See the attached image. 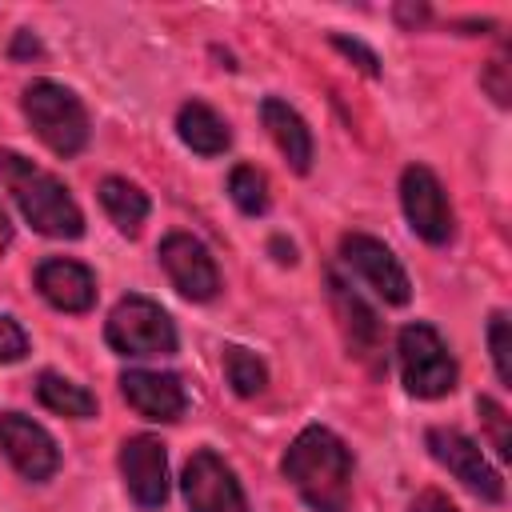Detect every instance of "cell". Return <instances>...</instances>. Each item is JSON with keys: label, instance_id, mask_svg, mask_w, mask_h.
Returning a JSON list of instances; mask_svg holds the SVG:
<instances>
[{"label": "cell", "instance_id": "obj_20", "mask_svg": "<svg viewBox=\"0 0 512 512\" xmlns=\"http://www.w3.org/2000/svg\"><path fill=\"white\" fill-rule=\"evenodd\" d=\"M224 376H228V384H232L236 396H256V392H264V384H268L264 364H260L248 348H240V344H228V348H224Z\"/></svg>", "mask_w": 512, "mask_h": 512}, {"label": "cell", "instance_id": "obj_14", "mask_svg": "<svg viewBox=\"0 0 512 512\" xmlns=\"http://www.w3.org/2000/svg\"><path fill=\"white\" fill-rule=\"evenodd\" d=\"M328 296H332V308H336L340 328H344V336H348V348H352L364 364L380 368V320H376V312H372L340 276H332V272H328Z\"/></svg>", "mask_w": 512, "mask_h": 512}, {"label": "cell", "instance_id": "obj_13", "mask_svg": "<svg viewBox=\"0 0 512 512\" xmlns=\"http://www.w3.org/2000/svg\"><path fill=\"white\" fill-rule=\"evenodd\" d=\"M120 392L124 400L144 416V420H180L184 416V384L172 376V372H144V368H132L120 376Z\"/></svg>", "mask_w": 512, "mask_h": 512}, {"label": "cell", "instance_id": "obj_12", "mask_svg": "<svg viewBox=\"0 0 512 512\" xmlns=\"http://www.w3.org/2000/svg\"><path fill=\"white\" fill-rule=\"evenodd\" d=\"M120 472L140 508H160L168 500V452L156 436H132L120 448Z\"/></svg>", "mask_w": 512, "mask_h": 512}, {"label": "cell", "instance_id": "obj_10", "mask_svg": "<svg viewBox=\"0 0 512 512\" xmlns=\"http://www.w3.org/2000/svg\"><path fill=\"white\" fill-rule=\"evenodd\" d=\"M0 452L12 460V468L24 480H48L60 468V448L56 440L28 416L4 412L0 416Z\"/></svg>", "mask_w": 512, "mask_h": 512}, {"label": "cell", "instance_id": "obj_1", "mask_svg": "<svg viewBox=\"0 0 512 512\" xmlns=\"http://www.w3.org/2000/svg\"><path fill=\"white\" fill-rule=\"evenodd\" d=\"M284 476L304 496L312 512H348L352 496V456L344 440L320 424L304 428L284 452Z\"/></svg>", "mask_w": 512, "mask_h": 512}, {"label": "cell", "instance_id": "obj_5", "mask_svg": "<svg viewBox=\"0 0 512 512\" xmlns=\"http://www.w3.org/2000/svg\"><path fill=\"white\" fill-rule=\"evenodd\" d=\"M104 340L120 356H172L176 352V328L168 312L148 296H124L104 324Z\"/></svg>", "mask_w": 512, "mask_h": 512}, {"label": "cell", "instance_id": "obj_23", "mask_svg": "<svg viewBox=\"0 0 512 512\" xmlns=\"http://www.w3.org/2000/svg\"><path fill=\"white\" fill-rule=\"evenodd\" d=\"M488 344H492V364L500 384H512V332H508V316H492L488 324Z\"/></svg>", "mask_w": 512, "mask_h": 512}, {"label": "cell", "instance_id": "obj_28", "mask_svg": "<svg viewBox=\"0 0 512 512\" xmlns=\"http://www.w3.org/2000/svg\"><path fill=\"white\" fill-rule=\"evenodd\" d=\"M28 52H40V44H36V36H32V32H20V36H16V44H12V56H28Z\"/></svg>", "mask_w": 512, "mask_h": 512}, {"label": "cell", "instance_id": "obj_8", "mask_svg": "<svg viewBox=\"0 0 512 512\" xmlns=\"http://www.w3.org/2000/svg\"><path fill=\"white\" fill-rule=\"evenodd\" d=\"M340 256L384 304H408L412 284H408V272L400 268V260L392 256L388 244H380L376 236H364V232H348L340 240Z\"/></svg>", "mask_w": 512, "mask_h": 512}, {"label": "cell", "instance_id": "obj_19", "mask_svg": "<svg viewBox=\"0 0 512 512\" xmlns=\"http://www.w3.org/2000/svg\"><path fill=\"white\" fill-rule=\"evenodd\" d=\"M36 396H40L44 408H52V412H60V416H76V420L96 416V396H92L88 388L64 380V376H56V372H40Z\"/></svg>", "mask_w": 512, "mask_h": 512}, {"label": "cell", "instance_id": "obj_11", "mask_svg": "<svg viewBox=\"0 0 512 512\" xmlns=\"http://www.w3.org/2000/svg\"><path fill=\"white\" fill-rule=\"evenodd\" d=\"M160 264L172 276V284L188 296V300H212L220 292V272L216 260L208 256V248L188 236V232H172L160 240Z\"/></svg>", "mask_w": 512, "mask_h": 512}, {"label": "cell", "instance_id": "obj_26", "mask_svg": "<svg viewBox=\"0 0 512 512\" xmlns=\"http://www.w3.org/2000/svg\"><path fill=\"white\" fill-rule=\"evenodd\" d=\"M332 44L344 52V56H352V60H360V68L368 72V76H380V60L364 48V44H356V40H348V36H332Z\"/></svg>", "mask_w": 512, "mask_h": 512}, {"label": "cell", "instance_id": "obj_2", "mask_svg": "<svg viewBox=\"0 0 512 512\" xmlns=\"http://www.w3.org/2000/svg\"><path fill=\"white\" fill-rule=\"evenodd\" d=\"M0 176L12 192V200L20 204L24 220L56 240H76L84 232V216L72 200V192L44 168H36L32 160H24L20 152H0Z\"/></svg>", "mask_w": 512, "mask_h": 512}, {"label": "cell", "instance_id": "obj_22", "mask_svg": "<svg viewBox=\"0 0 512 512\" xmlns=\"http://www.w3.org/2000/svg\"><path fill=\"white\" fill-rule=\"evenodd\" d=\"M476 412H480V420H484V428H488V436H492V448H496V456H500V460H508V456H512L508 412H504L496 400H488V396H480V400H476Z\"/></svg>", "mask_w": 512, "mask_h": 512}, {"label": "cell", "instance_id": "obj_4", "mask_svg": "<svg viewBox=\"0 0 512 512\" xmlns=\"http://www.w3.org/2000/svg\"><path fill=\"white\" fill-rule=\"evenodd\" d=\"M396 352H400L404 388L412 396L436 400V396H448L456 388V360H452L448 344L440 340V332L432 324H408V328H400Z\"/></svg>", "mask_w": 512, "mask_h": 512}, {"label": "cell", "instance_id": "obj_16", "mask_svg": "<svg viewBox=\"0 0 512 512\" xmlns=\"http://www.w3.org/2000/svg\"><path fill=\"white\" fill-rule=\"evenodd\" d=\"M260 116H264L268 136H272L276 148L284 152V160H288L296 172H308V168H312V132H308V124L300 120V112L288 108L284 100L268 96V100L260 104Z\"/></svg>", "mask_w": 512, "mask_h": 512}, {"label": "cell", "instance_id": "obj_6", "mask_svg": "<svg viewBox=\"0 0 512 512\" xmlns=\"http://www.w3.org/2000/svg\"><path fill=\"white\" fill-rule=\"evenodd\" d=\"M424 444H428L432 460L444 464L468 492H476V496L488 500V504H500V500H504V480H500V472L484 460L480 444L468 440L460 428H428Z\"/></svg>", "mask_w": 512, "mask_h": 512}, {"label": "cell", "instance_id": "obj_29", "mask_svg": "<svg viewBox=\"0 0 512 512\" xmlns=\"http://www.w3.org/2000/svg\"><path fill=\"white\" fill-rule=\"evenodd\" d=\"M12 240V224H8V216H4V208H0V248Z\"/></svg>", "mask_w": 512, "mask_h": 512}, {"label": "cell", "instance_id": "obj_17", "mask_svg": "<svg viewBox=\"0 0 512 512\" xmlns=\"http://www.w3.org/2000/svg\"><path fill=\"white\" fill-rule=\"evenodd\" d=\"M176 132L180 140L200 152V156H220L228 144H232V132L224 124V116H216L204 100H188L180 112H176Z\"/></svg>", "mask_w": 512, "mask_h": 512}, {"label": "cell", "instance_id": "obj_24", "mask_svg": "<svg viewBox=\"0 0 512 512\" xmlns=\"http://www.w3.org/2000/svg\"><path fill=\"white\" fill-rule=\"evenodd\" d=\"M24 352H28L24 328L12 316L0 312V364H16V360H24Z\"/></svg>", "mask_w": 512, "mask_h": 512}, {"label": "cell", "instance_id": "obj_3", "mask_svg": "<svg viewBox=\"0 0 512 512\" xmlns=\"http://www.w3.org/2000/svg\"><path fill=\"white\" fill-rule=\"evenodd\" d=\"M24 116L56 156H76L88 144V112L64 84L32 80L24 88Z\"/></svg>", "mask_w": 512, "mask_h": 512}, {"label": "cell", "instance_id": "obj_27", "mask_svg": "<svg viewBox=\"0 0 512 512\" xmlns=\"http://www.w3.org/2000/svg\"><path fill=\"white\" fill-rule=\"evenodd\" d=\"M412 512H456V508H452V500H448L444 492L428 488V492H420V496L412 500Z\"/></svg>", "mask_w": 512, "mask_h": 512}, {"label": "cell", "instance_id": "obj_18", "mask_svg": "<svg viewBox=\"0 0 512 512\" xmlns=\"http://www.w3.org/2000/svg\"><path fill=\"white\" fill-rule=\"evenodd\" d=\"M100 204H104V212L112 216V224H116L120 232H128V236H136L140 224H144V216H148V196H144L136 184L120 180V176H108V180L100 184Z\"/></svg>", "mask_w": 512, "mask_h": 512}, {"label": "cell", "instance_id": "obj_15", "mask_svg": "<svg viewBox=\"0 0 512 512\" xmlns=\"http://www.w3.org/2000/svg\"><path fill=\"white\" fill-rule=\"evenodd\" d=\"M36 288L60 312H88L96 304V280L76 260H44L36 268Z\"/></svg>", "mask_w": 512, "mask_h": 512}, {"label": "cell", "instance_id": "obj_7", "mask_svg": "<svg viewBox=\"0 0 512 512\" xmlns=\"http://www.w3.org/2000/svg\"><path fill=\"white\" fill-rule=\"evenodd\" d=\"M400 204H404V216L412 224V232L428 244H448L452 240V204L440 188V180L432 176V168L424 164H408L404 176H400Z\"/></svg>", "mask_w": 512, "mask_h": 512}, {"label": "cell", "instance_id": "obj_21", "mask_svg": "<svg viewBox=\"0 0 512 512\" xmlns=\"http://www.w3.org/2000/svg\"><path fill=\"white\" fill-rule=\"evenodd\" d=\"M228 192H232L236 208L248 212V216H260V212L268 208V180H264L256 168H248V164L232 168V176H228Z\"/></svg>", "mask_w": 512, "mask_h": 512}, {"label": "cell", "instance_id": "obj_25", "mask_svg": "<svg viewBox=\"0 0 512 512\" xmlns=\"http://www.w3.org/2000/svg\"><path fill=\"white\" fill-rule=\"evenodd\" d=\"M484 88L492 92V100L496 104H508V96H512V84H508V64L496 56V60H488V68H484Z\"/></svg>", "mask_w": 512, "mask_h": 512}, {"label": "cell", "instance_id": "obj_9", "mask_svg": "<svg viewBox=\"0 0 512 512\" xmlns=\"http://www.w3.org/2000/svg\"><path fill=\"white\" fill-rule=\"evenodd\" d=\"M180 484H184L188 512H248V500H244L232 468L208 448L192 452Z\"/></svg>", "mask_w": 512, "mask_h": 512}]
</instances>
